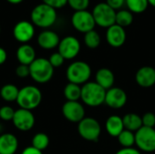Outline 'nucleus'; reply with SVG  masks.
<instances>
[{"label":"nucleus","instance_id":"f257e3e1","mask_svg":"<svg viewBox=\"0 0 155 154\" xmlns=\"http://www.w3.org/2000/svg\"><path fill=\"white\" fill-rule=\"evenodd\" d=\"M30 17L34 25L43 29H47L56 22L57 12L54 7L42 3L33 8Z\"/></svg>","mask_w":155,"mask_h":154},{"label":"nucleus","instance_id":"f03ea898","mask_svg":"<svg viewBox=\"0 0 155 154\" xmlns=\"http://www.w3.org/2000/svg\"><path fill=\"white\" fill-rule=\"evenodd\" d=\"M43 99L41 90L35 85H25L19 90L16 103L19 108L32 111L37 108Z\"/></svg>","mask_w":155,"mask_h":154},{"label":"nucleus","instance_id":"7ed1b4c3","mask_svg":"<svg viewBox=\"0 0 155 154\" xmlns=\"http://www.w3.org/2000/svg\"><path fill=\"white\" fill-rule=\"evenodd\" d=\"M30 77L37 84H46L54 76V68L48 59L44 57L36 58L30 65Z\"/></svg>","mask_w":155,"mask_h":154},{"label":"nucleus","instance_id":"20e7f679","mask_svg":"<svg viewBox=\"0 0 155 154\" xmlns=\"http://www.w3.org/2000/svg\"><path fill=\"white\" fill-rule=\"evenodd\" d=\"M106 91L95 82H88L82 86L81 100L90 107H97L104 103Z\"/></svg>","mask_w":155,"mask_h":154},{"label":"nucleus","instance_id":"39448f33","mask_svg":"<svg viewBox=\"0 0 155 154\" xmlns=\"http://www.w3.org/2000/svg\"><path fill=\"white\" fill-rule=\"evenodd\" d=\"M92 74L91 66L84 61H75L69 64L66 69V78L69 83L78 85L89 82Z\"/></svg>","mask_w":155,"mask_h":154},{"label":"nucleus","instance_id":"423d86ee","mask_svg":"<svg viewBox=\"0 0 155 154\" xmlns=\"http://www.w3.org/2000/svg\"><path fill=\"white\" fill-rule=\"evenodd\" d=\"M92 15L94 16L95 25L102 28H109L115 24L116 11L110 7L105 2L97 4L93 11Z\"/></svg>","mask_w":155,"mask_h":154},{"label":"nucleus","instance_id":"0eeeda50","mask_svg":"<svg viewBox=\"0 0 155 154\" xmlns=\"http://www.w3.org/2000/svg\"><path fill=\"white\" fill-rule=\"evenodd\" d=\"M79 135L88 142H97L102 128L97 120L92 117H84L77 126Z\"/></svg>","mask_w":155,"mask_h":154},{"label":"nucleus","instance_id":"6e6552de","mask_svg":"<svg viewBox=\"0 0 155 154\" xmlns=\"http://www.w3.org/2000/svg\"><path fill=\"white\" fill-rule=\"evenodd\" d=\"M135 134V145L139 151L144 152H155V129L143 126Z\"/></svg>","mask_w":155,"mask_h":154},{"label":"nucleus","instance_id":"1a4fd4ad","mask_svg":"<svg viewBox=\"0 0 155 154\" xmlns=\"http://www.w3.org/2000/svg\"><path fill=\"white\" fill-rule=\"evenodd\" d=\"M71 23L76 31L84 34L94 30L96 25L92 12L88 10L74 12L71 17Z\"/></svg>","mask_w":155,"mask_h":154},{"label":"nucleus","instance_id":"9d476101","mask_svg":"<svg viewBox=\"0 0 155 154\" xmlns=\"http://www.w3.org/2000/svg\"><path fill=\"white\" fill-rule=\"evenodd\" d=\"M57 48L58 52L65 60H72L79 54L81 50V44L75 36L67 35L60 40Z\"/></svg>","mask_w":155,"mask_h":154},{"label":"nucleus","instance_id":"9b49d317","mask_svg":"<svg viewBox=\"0 0 155 154\" xmlns=\"http://www.w3.org/2000/svg\"><path fill=\"white\" fill-rule=\"evenodd\" d=\"M12 122L17 130L21 132H28L35 126V118L32 111L19 108L15 110Z\"/></svg>","mask_w":155,"mask_h":154},{"label":"nucleus","instance_id":"f8f14e48","mask_svg":"<svg viewBox=\"0 0 155 154\" xmlns=\"http://www.w3.org/2000/svg\"><path fill=\"white\" fill-rule=\"evenodd\" d=\"M35 25L32 22L22 20L16 23L13 28L14 38L23 44H28L35 36Z\"/></svg>","mask_w":155,"mask_h":154},{"label":"nucleus","instance_id":"ddd939ff","mask_svg":"<svg viewBox=\"0 0 155 154\" xmlns=\"http://www.w3.org/2000/svg\"><path fill=\"white\" fill-rule=\"evenodd\" d=\"M62 113L64 117L71 123H79L85 117L84 107L78 101H66L62 107Z\"/></svg>","mask_w":155,"mask_h":154},{"label":"nucleus","instance_id":"4468645a","mask_svg":"<svg viewBox=\"0 0 155 154\" xmlns=\"http://www.w3.org/2000/svg\"><path fill=\"white\" fill-rule=\"evenodd\" d=\"M127 103V94L122 88L112 87L106 91L104 103L113 109L123 108Z\"/></svg>","mask_w":155,"mask_h":154},{"label":"nucleus","instance_id":"2eb2a0df","mask_svg":"<svg viewBox=\"0 0 155 154\" xmlns=\"http://www.w3.org/2000/svg\"><path fill=\"white\" fill-rule=\"evenodd\" d=\"M105 37L109 45L118 48L124 44L126 41V32L124 27L114 24L107 28Z\"/></svg>","mask_w":155,"mask_h":154},{"label":"nucleus","instance_id":"dca6fc26","mask_svg":"<svg viewBox=\"0 0 155 154\" xmlns=\"http://www.w3.org/2000/svg\"><path fill=\"white\" fill-rule=\"evenodd\" d=\"M60 40L59 35L54 31L48 29L42 31L37 36L38 45L45 50H52L58 47Z\"/></svg>","mask_w":155,"mask_h":154},{"label":"nucleus","instance_id":"f3484780","mask_svg":"<svg viewBox=\"0 0 155 154\" xmlns=\"http://www.w3.org/2000/svg\"><path fill=\"white\" fill-rule=\"evenodd\" d=\"M135 81L143 88H150L155 84V69L152 66L141 67L135 74Z\"/></svg>","mask_w":155,"mask_h":154},{"label":"nucleus","instance_id":"a211bd4d","mask_svg":"<svg viewBox=\"0 0 155 154\" xmlns=\"http://www.w3.org/2000/svg\"><path fill=\"white\" fill-rule=\"evenodd\" d=\"M18 149V139L13 133L0 134V154H15Z\"/></svg>","mask_w":155,"mask_h":154},{"label":"nucleus","instance_id":"6ab92c4d","mask_svg":"<svg viewBox=\"0 0 155 154\" xmlns=\"http://www.w3.org/2000/svg\"><path fill=\"white\" fill-rule=\"evenodd\" d=\"M16 59L19 64L30 65L36 59L35 48L28 44H21L16 50Z\"/></svg>","mask_w":155,"mask_h":154},{"label":"nucleus","instance_id":"aec40b11","mask_svg":"<svg viewBox=\"0 0 155 154\" xmlns=\"http://www.w3.org/2000/svg\"><path fill=\"white\" fill-rule=\"evenodd\" d=\"M114 73L108 68H101L95 74V83L105 91L114 87Z\"/></svg>","mask_w":155,"mask_h":154},{"label":"nucleus","instance_id":"412c9836","mask_svg":"<svg viewBox=\"0 0 155 154\" xmlns=\"http://www.w3.org/2000/svg\"><path fill=\"white\" fill-rule=\"evenodd\" d=\"M105 129L109 135L113 137H118L124 130L123 118L118 115L109 116L105 123Z\"/></svg>","mask_w":155,"mask_h":154},{"label":"nucleus","instance_id":"4be33fe9","mask_svg":"<svg viewBox=\"0 0 155 154\" xmlns=\"http://www.w3.org/2000/svg\"><path fill=\"white\" fill-rule=\"evenodd\" d=\"M124 126L125 130L133 133H136L140 128L143 127L142 117L136 113H127L123 117Z\"/></svg>","mask_w":155,"mask_h":154},{"label":"nucleus","instance_id":"5701e85b","mask_svg":"<svg viewBox=\"0 0 155 154\" xmlns=\"http://www.w3.org/2000/svg\"><path fill=\"white\" fill-rule=\"evenodd\" d=\"M18 87L13 84H6L3 85L0 89V96L1 98L7 103L16 102L18 93H19Z\"/></svg>","mask_w":155,"mask_h":154},{"label":"nucleus","instance_id":"b1692460","mask_svg":"<svg viewBox=\"0 0 155 154\" xmlns=\"http://www.w3.org/2000/svg\"><path fill=\"white\" fill-rule=\"evenodd\" d=\"M81 93L82 87L73 83H68L64 89V96L66 101L70 102H76L81 99Z\"/></svg>","mask_w":155,"mask_h":154},{"label":"nucleus","instance_id":"393cba45","mask_svg":"<svg viewBox=\"0 0 155 154\" xmlns=\"http://www.w3.org/2000/svg\"><path fill=\"white\" fill-rule=\"evenodd\" d=\"M134 22V14L128 9H121L116 12L115 24L125 28L131 25Z\"/></svg>","mask_w":155,"mask_h":154},{"label":"nucleus","instance_id":"a878e982","mask_svg":"<svg viewBox=\"0 0 155 154\" xmlns=\"http://www.w3.org/2000/svg\"><path fill=\"white\" fill-rule=\"evenodd\" d=\"M127 9L133 14H142L148 8V0H125Z\"/></svg>","mask_w":155,"mask_h":154},{"label":"nucleus","instance_id":"bb28decb","mask_svg":"<svg viewBox=\"0 0 155 154\" xmlns=\"http://www.w3.org/2000/svg\"><path fill=\"white\" fill-rule=\"evenodd\" d=\"M49 143H50V139L47 134H45L44 133H38L33 136L31 146L43 152L48 147Z\"/></svg>","mask_w":155,"mask_h":154},{"label":"nucleus","instance_id":"cd10ccee","mask_svg":"<svg viewBox=\"0 0 155 154\" xmlns=\"http://www.w3.org/2000/svg\"><path fill=\"white\" fill-rule=\"evenodd\" d=\"M84 44L88 48H90V49H95L101 44V36L94 29V30H92V31L87 32L86 34H84Z\"/></svg>","mask_w":155,"mask_h":154},{"label":"nucleus","instance_id":"c85d7f7f","mask_svg":"<svg viewBox=\"0 0 155 154\" xmlns=\"http://www.w3.org/2000/svg\"><path fill=\"white\" fill-rule=\"evenodd\" d=\"M119 143L123 148H131L135 144V134L128 130H124L117 137Z\"/></svg>","mask_w":155,"mask_h":154},{"label":"nucleus","instance_id":"c756f323","mask_svg":"<svg viewBox=\"0 0 155 154\" xmlns=\"http://www.w3.org/2000/svg\"><path fill=\"white\" fill-rule=\"evenodd\" d=\"M67 5L72 9H74V12L84 11V10H87L90 5V0H68Z\"/></svg>","mask_w":155,"mask_h":154},{"label":"nucleus","instance_id":"7c9ffc66","mask_svg":"<svg viewBox=\"0 0 155 154\" xmlns=\"http://www.w3.org/2000/svg\"><path fill=\"white\" fill-rule=\"evenodd\" d=\"M15 110L10 105H4L0 108V119L5 122L12 121L15 115Z\"/></svg>","mask_w":155,"mask_h":154},{"label":"nucleus","instance_id":"2f4dec72","mask_svg":"<svg viewBox=\"0 0 155 154\" xmlns=\"http://www.w3.org/2000/svg\"><path fill=\"white\" fill-rule=\"evenodd\" d=\"M48 60H49L51 65L54 68H59V67H61L64 64L65 59L63 57V55L59 52H55V53H53L49 56Z\"/></svg>","mask_w":155,"mask_h":154},{"label":"nucleus","instance_id":"473e14b6","mask_svg":"<svg viewBox=\"0 0 155 154\" xmlns=\"http://www.w3.org/2000/svg\"><path fill=\"white\" fill-rule=\"evenodd\" d=\"M143 126L154 128L155 126V114L153 113H146L142 116Z\"/></svg>","mask_w":155,"mask_h":154},{"label":"nucleus","instance_id":"72a5a7b5","mask_svg":"<svg viewBox=\"0 0 155 154\" xmlns=\"http://www.w3.org/2000/svg\"><path fill=\"white\" fill-rule=\"evenodd\" d=\"M15 74L19 78H26L30 76V69L29 65H25V64H19L15 68Z\"/></svg>","mask_w":155,"mask_h":154},{"label":"nucleus","instance_id":"f704fd0d","mask_svg":"<svg viewBox=\"0 0 155 154\" xmlns=\"http://www.w3.org/2000/svg\"><path fill=\"white\" fill-rule=\"evenodd\" d=\"M44 4L48 5L54 9H59L67 5L68 0H42Z\"/></svg>","mask_w":155,"mask_h":154},{"label":"nucleus","instance_id":"c9c22d12","mask_svg":"<svg viewBox=\"0 0 155 154\" xmlns=\"http://www.w3.org/2000/svg\"><path fill=\"white\" fill-rule=\"evenodd\" d=\"M110 7H112L114 10H121L123 6L125 5V0H106L105 2Z\"/></svg>","mask_w":155,"mask_h":154},{"label":"nucleus","instance_id":"e433bc0d","mask_svg":"<svg viewBox=\"0 0 155 154\" xmlns=\"http://www.w3.org/2000/svg\"><path fill=\"white\" fill-rule=\"evenodd\" d=\"M115 154H142L138 149H135L134 147L131 148H122L119 150Z\"/></svg>","mask_w":155,"mask_h":154},{"label":"nucleus","instance_id":"4c0bfd02","mask_svg":"<svg viewBox=\"0 0 155 154\" xmlns=\"http://www.w3.org/2000/svg\"><path fill=\"white\" fill-rule=\"evenodd\" d=\"M21 154H43V152L34 148L33 146H28L23 150Z\"/></svg>","mask_w":155,"mask_h":154},{"label":"nucleus","instance_id":"58836bf2","mask_svg":"<svg viewBox=\"0 0 155 154\" xmlns=\"http://www.w3.org/2000/svg\"><path fill=\"white\" fill-rule=\"evenodd\" d=\"M6 60H7V53L3 47H0V65L4 64L6 62Z\"/></svg>","mask_w":155,"mask_h":154},{"label":"nucleus","instance_id":"ea45409f","mask_svg":"<svg viewBox=\"0 0 155 154\" xmlns=\"http://www.w3.org/2000/svg\"><path fill=\"white\" fill-rule=\"evenodd\" d=\"M7 2H9L10 4H13V5H17V4H20L22 3L24 0H6Z\"/></svg>","mask_w":155,"mask_h":154},{"label":"nucleus","instance_id":"a19ab883","mask_svg":"<svg viewBox=\"0 0 155 154\" xmlns=\"http://www.w3.org/2000/svg\"><path fill=\"white\" fill-rule=\"evenodd\" d=\"M148 2H149V5H150L155 7V0H148Z\"/></svg>","mask_w":155,"mask_h":154},{"label":"nucleus","instance_id":"79ce46f5","mask_svg":"<svg viewBox=\"0 0 155 154\" xmlns=\"http://www.w3.org/2000/svg\"><path fill=\"white\" fill-rule=\"evenodd\" d=\"M0 34H1V26H0Z\"/></svg>","mask_w":155,"mask_h":154}]
</instances>
